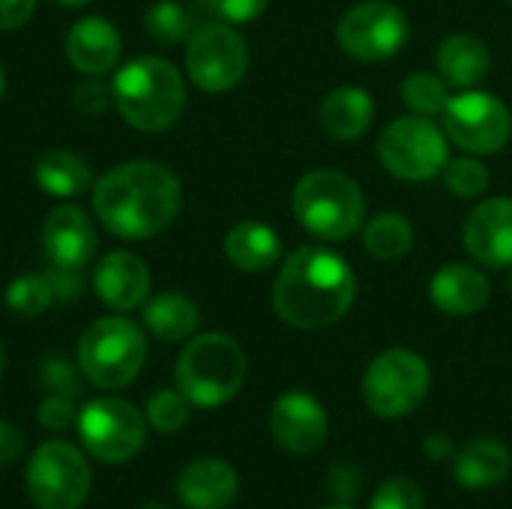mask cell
Masks as SVG:
<instances>
[{
    "label": "cell",
    "instance_id": "6da1fadb",
    "mask_svg": "<svg viewBox=\"0 0 512 509\" xmlns=\"http://www.w3.org/2000/svg\"><path fill=\"white\" fill-rule=\"evenodd\" d=\"M183 186L159 162L135 159L105 171L93 183V210L99 222L123 240L162 234L180 213Z\"/></svg>",
    "mask_w": 512,
    "mask_h": 509
},
{
    "label": "cell",
    "instance_id": "7a4b0ae2",
    "mask_svg": "<svg viewBox=\"0 0 512 509\" xmlns=\"http://www.w3.org/2000/svg\"><path fill=\"white\" fill-rule=\"evenodd\" d=\"M354 300L357 276L351 264L327 246L291 252L273 282V309L297 330H321L342 321Z\"/></svg>",
    "mask_w": 512,
    "mask_h": 509
},
{
    "label": "cell",
    "instance_id": "3957f363",
    "mask_svg": "<svg viewBox=\"0 0 512 509\" xmlns=\"http://www.w3.org/2000/svg\"><path fill=\"white\" fill-rule=\"evenodd\" d=\"M120 117L141 132L171 129L186 108V84L174 63L162 57H138L111 81Z\"/></svg>",
    "mask_w": 512,
    "mask_h": 509
},
{
    "label": "cell",
    "instance_id": "277c9868",
    "mask_svg": "<svg viewBox=\"0 0 512 509\" xmlns=\"http://www.w3.org/2000/svg\"><path fill=\"white\" fill-rule=\"evenodd\" d=\"M294 219L324 243H342L366 225V198L339 168L306 171L291 192Z\"/></svg>",
    "mask_w": 512,
    "mask_h": 509
},
{
    "label": "cell",
    "instance_id": "5b68a950",
    "mask_svg": "<svg viewBox=\"0 0 512 509\" xmlns=\"http://www.w3.org/2000/svg\"><path fill=\"white\" fill-rule=\"evenodd\" d=\"M246 354L228 333H201L186 342L177 357V390L195 408H222L246 384Z\"/></svg>",
    "mask_w": 512,
    "mask_h": 509
},
{
    "label": "cell",
    "instance_id": "8992f818",
    "mask_svg": "<svg viewBox=\"0 0 512 509\" xmlns=\"http://www.w3.org/2000/svg\"><path fill=\"white\" fill-rule=\"evenodd\" d=\"M147 360V342L135 321L123 315L96 318L78 339V369L99 390L129 387Z\"/></svg>",
    "mask_w": 512,
    "mask_h": 509
},
{
    "label": "cell",
    "instance_id": "52a82bcc",
    "mask_svg": "<svg viewBox=\"0 0 512 509\" xmlns=\"http://www.w3.org/2000/svg\"><path fill=\"white\" fill-rule=\"evenodd\" d=\"M429 363L411 348L381 351L363 375V402L381 420H399L414 414L429 396Z\"/></svg>",
    "mask_w": 512,
    "mask_h": 509
},
{
    "label": "cell",
    "instance_id": "ba28073f",
    "mask_svg": "<svg viewBox=\"0 0 512 509\" xmlns=\"http://www.w3.org/2000/svg\"><path fill=\"white\" fill-rule=\"evenodd\" d=\"M378 159L387 174L405 183H423L444 171L450 141L432 117L408 114L393 120L378 138Z\"/></svg>",
    "mask_w": 512,
    "mask_h": 509
},
{
    "label": "cell",
    "instance_id": "9c48e42d",
    "mask_svg": "<svg viewBox=\"0 0 512 509\" xmlns=\"http://www.w3.org/2000/svg\"><path fill=\"white\" fill-rule=\"evenodd\" d=\"M24 480L36 509H78L93 489L87 456L66 441H45L36 447Z\"/></svg>",
    "mask_w": 512,
    "mask_h": 509
},
{
    "label": "cell",
    "instance_id": "30bf717a",
    "mask_svg": "<svg viewBox=\"0 0 512 509\" xmlns=\"http://www.w3.org/2000/svg\"><path fill=\"white\" fill-rule=\"evenodd\" d=\"M441 129L453 147L471 156H495L510 141L512 114L486 90H459L441 114Z\"/></svg>",
    "mask_w": 512,
    "mask_h": 509
},
{
    "label": "cell",
    "instance_id": "8fae6325",
    "mask_svg": "<svg viewBox=\"0 0 512 509\" xmlns=\"http://www.w3.org/2000/svg\"><path fill=\"white\" fill-rule=\"evenodd\" d=\"M75 426L84 450L105 465H123L135 459L144 447L147 432V420L141 417V411L132 402L114 396L87 402Z\"/></svg>",
    "mask_w": 512,
    "mask_h": 509
},
{
    "label": "cell",
    "instance_id": "7c38bea8",
    "mask_svg": "<svg viewBox=\"0 0 512 509\" xmlns=\"http://www.w3.org/2000/svg\"><path fill=\"white\" fill-rule=\"evenodd\" d=\"M411 36L408 15L390 0H360L336 24L339 48L363 63L396 57Z\"/></svg>",
    "mask_w": 512,
    "mask_h": 509
},
{
    "label": "cell",
    "instance_id": "4fadbf2b",
    "mask_svg": "<svg viewBox=\"0 0 512 509\" xmlns=\"http://www.w3.org/2000/svg\"><path fill=\"white\" fill-rule=\"evenodd\" d=\"M249 69L246 39L228 21H210L189 33L186 72L195 87L207 93H225L243 81Z\"/></svg>",
    "mask_w": 512,
    "mask_h": 509
},
{
    "label": "cell",
    "instance_id": "5bb4252c",
    "mask_svg": "<svg viewBox=\"0 0 512 509\" xmlns=\"http://www.w3.org/2000/svg\"><path fill=\"white\" fill-rule=\"evenodd\" d=\"M270 435L291 456H312L330 435L327 408L306 390L282 393L270 408Z\"/></svg>",
    "mask_w": 512,
    "mask_h": 509
},
{
    "label": "cell",
    "instance_id": "9a60e30c",
    "mask_svg": "<svg viewBox=\"0 0 512 509\" xmlns=\"http://www.w3.org/2000/svg\"><path fill=\"white\" fill-rule=\"evenodd\" d=\"M462 243L474 264L489 270L512 267V198L480 201L462 228Z\"/></svg>",
    "mask_w": 512,
    "mask_h": 509
},
{
    "label": "cell",
    "instance_id": "2e32d148",
    "mask_svg": "<svg viewBox=\"0 0 512 509\" xmlns=\"http://www.w3.org/2000/svg\"><path fill=\"white\" fill-rule=\"evenodd\" d=\"M42 252L51 267L81 270L96 252V231L87 213L75 204L54 207L42 222Z\"/></svg>",
    "mask_w": 512,
    "mask_h": 509
},
{
    "label": "cell",
    "instance_id": "e0dca14e",
    "mask_svg": "<svg viewBox=\"0 0 512 509\" xmlns=\"http://www.w3.org/2000/svg\"><path fill=\"white\" fill-rule=\"evenodd\" d=\"M93 288L99 300L114 312H132L147 303L150 294V270L147 264L126 249L108 252L93 270Z\"/></svg>",
    "mask_w": 512,
    "mask_h": 509
},
{
    "label": "cell",
    "instance_id": "ac0fdd59",
    "mask_svg": "<svg viewBox=\"0 0 512 509\" xmlns=\"http://www.w3.org/2000/svg\"><path fill=\"white\" fill-rule=\"evenodd\" d=\"M429 300L438 312L450 318H468L489 306L492 300V282L489 276L474 264H444L432 282H429Z\"/></svg>",
    "mask_w": 512,
    "mask_h": 509
},
{
    "label": "cell",
    "instance_id": "d6986e66",
    "mask_svg": "<svg viewBox=\"0 0 512 509\" xmlns=\"http://www.w3.org/2000/svg\"><path fill=\"white\" fill-rule=\"evenodd\" d=\"M237 471L216 456L189 462L177 477V498L186 509H228L237 501Z\"/></svg>",
    "mask_w": 512,
    "mask_h": 509
},
{
    "label": "cell",
    "instance_id": "ffe728a7",
    "mask_svg": "<svg viewBox=\"0 0 512 509\" xmlns=\"http://www.w3.org/2000/svg\"><path fill=\"white\" fill-rule=\"evenodd\" d=\"M120 33L111 21L90 15L69 27L66 33V57L81 75H105L120 60Z\"/></svg>",
    "mask_w": 512,
    "mask_h": 509
},
{
    "label": "cell",
    "instance_id": "44dd1931",
    "mask_svg": "<svg viewBox=\"0 0 512 509\" xmlns=\"http://www.w3.org/2000/svg\"><path fill=\"white\" fill-rule=\"evenodd\" d=\"M438 75L456 90H474L492 69L489 45L474 33H453L438 45Z\"/></svg>",
    "mask_w": 512,
    "mask_h": 509
},
{
    "label": "cell",
    "instance_id": "7402d4cb",
    "mask_svg": "<svg viewBox=\"0 0 512 509\" xmlns=\"http://www.w3.org/2000/svg\"><path fill=\"white\" fill-rule=\"evenodd\" d=\"M512 471V456L504 441L498 438H474L465 450L456 453L453 477L465 489H492L501 486Z\"/></svg>",
    "mask_w": 512,
    "mask_h": 509
},
{
    "label": "cell",
    "instance_id": "603a6c76",
    "mask_svg": "<svg viewBox=\"0 0 512 509\" xmlns=\"http://www.w3.org/2000/svg\"><path fill=\"white\" fill-rule=\"evenodd\" d=\"M321 129L336 141H357L369 132L375 102L363 87H336L321 102Z\"/></svg>",
    "mask_w": 512,
    "mask_h": 509
},
{
    "label": "cell",
    "instance_id": "cb8c5ba5",
    "mask_svg": "<svg viewBox=\"0 0 512 509\" xmlns=\"http://www.w3.org/2000/svg\"><path fill=\"white\" fill-rule=\"evenodd\" d=\"M225 258L240 273H264L282 258L279 234L255 219L237 222L225 237Z\"/></svg>",
    "mask_w": 512,
    "mask_h": 509
},
{
    "label": "cell",
    "instance_id": "d4e9b609",
    "mask_svg": "<svg viewBox=\"0 0 512 509\" xmlns=\"http://www.w3.org/2000/svg\"><path fill=\"white\" fill-rule=\"evenodd\" d=\"M36 186L51 198H78L93 186L90 165L72 150H48L36 159L33 168Z\"/></svg>",
    "mask_w": 512,
    "mask_h": 509
},
{
    "label": "cell",
    "instance_id": "484cf974",
    "mask_svg": "<svg viewBox=\"0 0 512 509\" xmlns=\"http://www.w3.org/2000/svg\"><path fill=\"white\" fill-rule=\"evenodd\" d=\"M198 324H201L198 306L177 291H165L144 306V327L159 342H186L195 336Z\"/></svg>",
    "mask_w": 512,
    "mask_h": 509
},
{
    "label": "cell",
    "instance_id": "4316f807",
    "mask_svg": "<svg viewBox=\"0 0 512 509\" xmlns=\"http://www.w3.org/2000/svg\"><path fill=\"white\" fill-rule=\"evenodd\" d=\"M363 246L378 261H399L414 246V225L393 210H384L363 225Z\"/></svg>",
    "mask_w": 512,
    "mask_h": 509
},
{
    "label": "cell",
    "instance_id": "83f0119b",
    "mask_svg": "<svg viewBox=\"0 0 512 509\" xmlns=\"http://www.w3.org/2000/svg\"><path fill=\"white\" fill-rule=\"evenodd\" d=\"M402 102L411 114L438 117L450 102V84L438 72H411L402 81Z\"/></svg>",
    "mask_w": 512,
    "mask_h": 509
},
{
    "label": "cell",
    "instance_id": "f1b7e54d",
    "mask_svg": "<svg viewBox=\"0 0 512 509\" xmlns=\"http://www.w3.org/2000/svg\"><path fill=\"white\" fill-rule=\"evenodd\" d=\"M54 288L48 273H27L18 276L9 288H6V306L21 315V318H36L42 315L51 303H54Z\"/></svg>",
    "mask_w": 512,
    "mask_h": 509
},
{
    "label": "cell",
    "instance_id": "f546056e",
    "mask_svg": "<svg viewBox=\"0 0 512 509\" xmlns=\"http://www.w3.org/2000/svg\"><path fill=\"white\" fill-rule=\"evenodd\" d=\"M144 27H147V36L159 45H174V42H183L189 39V27H192V18L189 12L177 3V0H156L147 15H144Z\"/></svg>",
    "mask_w": 512,
    "mask_h": 509
},
{
    "label": "cell",
    "instance_id": "4dcf8cb0",
    "mask_svg": "<svg viewBox=\"0 0 512 509\" xmlns=\"http://www.w3.org/2000/svg\"><path fill=\"white\" fill-rule=\"evenodd\" d=\"M441 177H444V186L456 198H480L492 183L489 168L480 162V156H471V153L459 156V159H447Z\"/></svg>",
    "mask_w": 512,
    "mask_h": 509
},
{
    "label": "cell",
    "instance_id": "1f68e13d",
    "mask_svg": "<svg viewBox=\"0 0 512 509\" xmlns=\"http://www.w3.org/2000/svg\"><path fill=\"white\" fill-rule=\"evenodd\" d=\"M144 420L159 435H174V432L186 429V423H189V399L180 390H156L147 399Z\"/></svg>",
    "mask_w": 512,
    "mask_h": 509
},
{
    "label": "cell",
    "instance_id": "d6a6232c",
    "mask_svg": "<svg viewBox=\"0 0 512 509\" xmlns=\"http://www.w3.org/2000/svg\"><path fill=\"white\" fill-rule=\"evenodd\" d=\"M81 369L72 366L66 357H45L39 363V387L54 393V396H69V399H78L84 393V384H81Z\"/></svg>",
    "mask_w": 512,
    "mask_h": 509
},
{
    "label": "cell",
    "instance_id": "836d02e7",
    "mask_svg": "<svg viewBox=\"0 0 512 509\" xmlns=\"http://www.w3.org/2000/svg\"><path fill=\"white\" fill-rule=\"evenodd\" d=\"M369 509H426V498L417 483L405 477H393L375 489Z\"/></svg>",
    "mask_w": 512,
    "mask_h": 509
},
{
    "label": "cell",
    "instance_id": "e575fe53",
    "mask_svg": "<svg viewBox=\"0 0 512 509\" xmlns=\"http://www.w3.org/2000/svg\"><path fill=\"white\" fill-rule=\"evenodd\" d=\"M363 486H366V477L357 465L351 462H336L327 474V492L330 498H336L339 504H351L363 495Z\"/></svg>",
    "mask_w": 512,
    "mask_h": 509
},
{
    "label": "cell",
    "instance_id": "d590c367",
    "mask_svg": "<svg viewBox=\"0 0 512 509\" xmlns=\"http://www.w3.org/2000/svg\"><path fill=\"white\" fill-rule=\"evenodd\" d=\"M72 402L75 399H69V396L48 393V399H42L39 408H36V423L42 429H48V432H66L69 426L78 423V414H75V405Z\"/></svg>",
    "mask_w": 512,
    "mask_h": 509
},
{
    "label": "cell",
    "instance_id": "8d00e7d4",
    "mask_svg": "<svg viewBox=\"0 0 512 509\" xmlns=\"http://www.w3.org/2000/svg\"><path fill=\"white\" fill-rule=\"evenodd\" d=\"M114 102V93L108 84L99 81V75H87L78 87H75V108L87 117H96L102 114L108 105Z\"/></svg>",
    "mask_w": 512,
    "mask_h": 509
},
{
    "label": "cell",
    "instance_id": "74e56055",
    "mask_svg": "<svg viewBox=\"0 0 512 509\" xmlns=\"http://www.w3.org/2000/svg\"><path fill=\"white\" fill-rule=\"evenodd\" d=\"M207 3L228 24H249L261 18L270 6V0H207Z\"/></svg>",
    "mask_w": 512,
    "mask_h": 509
},
{
    "label": "cell",
    "instance_id": "f35d334b",
    "mask_svg": "<svg viewBox=\"0 0 512 509\" xmlns=\"http://www.w3.org/2000/svg\"><path fill=\"white\" fill-rule=\"evenodd\" d=\"M24 456V432L9 423V420H0V468L18 462Z\"/></svg>",
    "mask_w": 512,
    "mask_h": 509
},
{
    "label": "cell",
    "instance_id": "ab89813d",
    "mask_svg": "<svg viewBox=\"0 0 512 509\" xmlns=\"http://www.w3.org/2000/svg\"><path fill=\"white\" fill-rule=\"evenodd\" d=\"M48 279H51V288H54V297L57 300H78L81 297V270H60V267H51L48 270Z\"/></svg>",
    "mask_w": 512,
    "mask_h": 509
},
{
    "label": "cell",
    "instance_id": "60d3db41",
    "mask_svg": "<svg viewBox=\"0 0 512 509\" xmlns=\"http://www.w3.org/2000/svg\"><path fill=\"white\" fill-rule=\"evenodd\" d=\"M36 12V0H0V30H18Z\"/></svg>",
    "mask_w": 512,
    "mask_h": 509
},
{
    "label": "cell",
    "instance_id": "b9f144b4",
    "mask_svg": "<svg viewBox=\"0 0 512 509\" xmlns=\"http://www.w3.org/2000/svg\"><path fill=\"white\" fill-rule=\"evenodd\" d=\"M423 453H426V459H432V462H447V459H456L453 438H450V435H441V432H432V435H426V441H423Z\"/></svg>",
    "mask_w": 512,
    "mask_h": 509
},
{
    "label": "cell",
    "instance_id": "7bdbcfd3",
    "mask_svg": "<svg viewBox=\"0 0 512 509\" xmlns=\"http://www.w3.org/2000/svg\"><path fill=\"white\" fill-rule=\"evenodd\" d=\"M54 3H60V6H87L90 0H54Z\"/></svg>",
    "mask_w": 512,
    "mask_h": 509
},
{
    "label": "cell",
    "instance_id": "ee69618b",
    "mask_svg": "<svg viewBox=\"0 0 512 509\" xmlns=\"http://www.w3.org/2000/svg\"><path fill=\"white\" fill-rule=\"evenodd\" d=\"M138 509H171V507H165V504H159V501H147V504H141Z\"/></svg>",
    "mask_w": 512,
    "mask_h": 509
},
{
    "label": "cell",
    "instance_id": "f6af8a7d",
    "mask_svg": "<svg viewBox=\"0 0 512 509\" xmlns=\"http://www.w3.org/2000/svg\"><path fill=\"white\" fill-rule=\"evenodd\" d=\"M321 509H354L351 504H333V507H321Z\"/></svg>",
    "mask_w": 512,
    "mask_h": 509
},
{
    "label": "cell",
    "instance_id": "bcb514c9",
    "mask_svg": "<svg viewBox=\"0 0 512 509\" xmlns=\"http://www.w3.org/2000/svg\"><path fill=\"white\" fill-rule=\"evenodd\" d=\"M507 288H510V294H512V267H510V276H507Z\"/></svg>",
    "mask_w": 512,
    "mask_h": 509
},
{
    "label": "cell",
    "instance_id": "7dc6e473",
    "mask_svg": "<svg viewBox=\"0 0 512 509\" xmlns=\"http://www.w3.org/2000/svg\"><path fill=\"white\" fill-rule=\"evenodd\" d=\"M0 375H3V345H0Z\"/></svg>",
    "mask_w": 512,
    "mask_h": 509
},
{
    "label": "cell",
    "instance_id": "c3c4849f",
    "mask_svg": "<svg viewBox=\"0 0 512 509\" xmlns=\"http://www.w3.org/2000/svg\"><path fill=\"white\" fill-rule=\"evenodd\" d=\"M0 93H3V69H0Z\"/></svg>",
    "mask_w": 512,
    "mask_h": 509
},
{
    "label": "cell",
    "instance_id": "681fc988",
    "mask_svg": "<svg viewBox=\"0 0 512 509\" xmlns=\"http://www.w3.org/2000/svg\"><path fill=\"white\" fill-rule=\"evenodd\" d=\"M510 3H512V0H510Z\"/></svg>",
    "mask_w": 512,
    "mask_h": 509
}]
</instances>
